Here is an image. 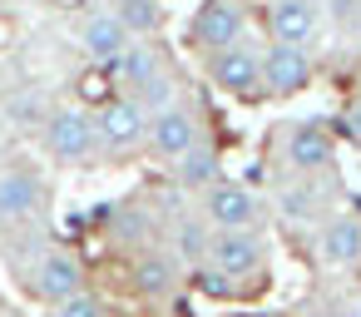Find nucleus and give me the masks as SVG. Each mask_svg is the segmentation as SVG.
I'll return each mask as SVG.
<instances>
[{
    "mask_svg": "<svg viewBox=\"0 0 361 317\" xmlns=\"http://www.w3.org/2000/svg\"><path fill=\"white\" fill-rule=\"evenodd\" d=\"M336 208V174H282L272 184V213L292 228H317Z\"/></svg>",
    "mask_w": 361,
    "mask_h": 317,
    "instance_id": "nucleus-1",
    "label": "nucleus"
},
{
    "mask_svg": "<svg viewBox=\"0 0 361 317\" xmlns=\"http://www.w3.org/2000/svg\"><path fill=\"white\" fill-rule=\"evenodd\" d=\"M208 263L223 268L228 277L238 282H257L272 263L267 253V238L252 233V228H213V243H208Z\"/></svg>",
    "mask_w": 361,
    "mask_h": 317,
    "instance_id": "nucleus-8",
    "label": "nucleus"
},
{
    "mask_svg": "<svg viewBox=\"0 0 361 317\" xmlns=\"http://www.w3.org/2000/svg\"><path fill=\"white\" fill-rule=\"evenodd\" d=\"M243 40H247V6H238V0H198V11L183 25V45L203 60Z\"/></svg>",
    "mask_w": 361,
    "mask_h": 317,
    "instance_id": "nucleus-4",
    "label": "nucleus"
},
{
    "mask_svg": "<svg viewBox=\"0 0 361 317\" xmlns=\"http://www.w3.org/2000/svg\"><path fill=\"white\" fill-rule=\"evenodd\" d=\"M154 238H159V218H154L139 198H129V203H119V208L109 213V243H114V248L144 253V248H159Z\"/></svg>",
    "mask_w": 361,
    "mask_h": 317,
    "instance_id": "nucleus-19",
    "label": "nucleus"
},
{
    "mask_svg": "<svg viewBox=\"0 0 361 317\" xmlns=\"http://www.w3.org/2000/svg\"><path fill=\"white\" fill-rule=\"evenodd\" d=\"M169 179H173V189H178V193H193V198H198V193H208L213 184H223V179H228V174H223V154L203 139V144H198V149H188L178 164H169Z\"/></svg>",
    "mask_w": 361,
    "mask_h": 317,
    "instance_id": "nucleus-18",
    "label": "nucleus"
},
{
    "mask_svg": "<svg viewBox=\"0 0 361 317\" xmlns=\"http://www.w3.org/2000/svg\"><path fill=\"white\" fill-rule=\"evenodd\" d=\"M75 45L90 55L94 70H109V65L134 45V35L124 30V20H119L114 11H90V16L80 20V30H75Z\"/></svg>",
    "mask_w": 361,
    "mask_h": 317,
    "instance_id": "nucleus-14",
    "label": "nucleus"
},
{
    "mask_svg": "<svg viewBox=\"0 0 361 317\" xmlns=\"http://www.w3.org/2000/svg\"><path fill=\"white\" fill-rule=\"evenodd\" d=\"M203 144V104H193V100H173L169 109H159L154 119H149V144H144V154L154 159V164H178L188 149H198Z\"/></svg>",
    "mask_w": 361,
    "mask_h": 317,
    "instance_id": "nucleus-6",
    "label": "nucleus"
},
{
    "mask_svg": "<svg viewBox=\"0 0 361 317\" xmlns=\"http://www.w3.org/2000/svg\"><path fill=\"white\" fill-rule=\"evenodd\" d=\"M164 65H169V60H164V50H159L154 40H134V45L109 65V95H139Z\"/></svg>",
    "mask_w": 361,
    "mask_h": 317,
    "instance_id": "nucleus-16",
    "label": "nucleus"
},
{
    "mask_svg": "<svg viewBox=\"0 0 361 317\" xmlns=\"http://www.w3.org/2000/svg\"><path fill=\"white\" fill-rule=\"evenodd\" d=\"M25 287H30L40 302L60 307V302H70L75 292H85V287H90L85 258H80V253H70V248H50V253H40V258H35V268L25 273Z\"/></svg>",
    "mask_w": 361,
    "mask_h": 317,
    "instance_id": "nucleus-10",
    "label": "nucleus"
},
{
    "mask_svg": "<svg viewBox=\"0 0 361 317\" xmlns=\"http://www.w3.org/2000/svg\"><path fill=\"white\" fill-rule=\"evenodd\" d=\"M11 35H16V25H11L6 16H0V50H6V45H11Z\"/></svg>",
    "mask_w": 361,
    "mask_h": 317,
    "instance_id": "nucleus-28",
    "label": "nucleus"
},
{
    "mask_svg": "<svg viewBox=\"0 0 361 317\" xmlns=\"http://www.w3.org/2000/svg\"><path fill=\"white\" fill-rule=\"evenodd\" d=\"M312 248L326 268H361V213L336 208L326 223L312 228Z\"/></svg>",
    "mask_w": 361,
    "mask_h": 317,
    "instance_id": "nucleus-13",
    "label": "nucleus"
},
{
    "mask_svg": "<svg viewBox=\"0 0 361 317\" xmlns=\"http://www.w3.org/2000/svg\"><path fill=\"white\" fill-rule=\"evenodd\" d=\"M45 208V179L35 169H0V218H35Z\"/></svg>",
    "mask_w": 361,
    "mask_h": 317,
    "instance_id": "nucleus-17",
    "label": "nucleus"
},
{
    "mask_svg": "<svg viewBox=\"0 0 361 317\" xmlns=\"http://www.w3.org/2000/svg\"><path fill=\"white\" fill-rule=\"evenodd\" d=\"M322 20L341 35H356V20H361V0H322Z\"/></svg>",
    "mask_w": 361,
    "mask_h": 317,
    "instance_id": "nucleus-24",
    "label": "nucleus"
},
{
    "mask_svg": "<svg viewBox=\"0 0 361 317\" xmlns=\"http://www.w3.org/2000/svg\"><path fill=\"white\" fill-rule=\"evenodd\" d=\"M109 11L124 20V30H129L134 40H149V35H159V25H164V6H159V0H114Z\"/></svg>",
    "mask_w": 361,
    "mask_h": 317,
    "instance_id": "nucleus-22",
    "label": "nucleus"
},
{
    "mask_svg": "<svg viewBox=\"0 0 361 317\" xmlns=\"http://www.w3.org/2000/svg\"><path fill=\"white\" fill-rule=\"evenodd\" d=\"M322 0H272L262 6V30L267 40L277 45H317V30H322Z\"/></svg>",
    "mask_w": 361,
    "mask_h": 317,
    "instance_id": "nucleus-12",
    "label": "nucleus"
},
{
    "mask_svg": "<svg viewBox=\"0 0 361 317\" xmlns=\"http://www.w3.org/2000/svg\"><path fill=\"white\" fill-rule=\"evenodd\" d=\"M238 6H247V11H262V6H272V0H238Z\"/></svg>",
    "mask_w": 361,
    "mask_h": 317,
    "instance_id": "nucleus-29",
    "label": "nucleus"
},
{
    "mask_svg": "<svg viewBox=\"0 0 361 317\" xmlns=\"http://www.w3.org/2000/svg\"><path fill=\"white\" fill-rule=\"evenodd\" d=\"M198 213L213 228H252V233H262V223H267V203L238 179H223L208 193H198Z\"/></svg>",
    "mask_w": 361,
    "mask_h": 317,
    "instance_id": "nucleus-9",
    "label": "nucleus"
},
{
    "mask_svg": "<svg viewBox=\"0 0 361 317\" xmlns=\"http://www.w3.org/2000/svg\"><path fill=\"white\" fill-rule=\"evenodd\" d=\"M356 40H361V20H356Z\"/></svg>",
    "mask_w": 361,
    "mask_h": 317,
    "instance_id": "nucleus-31",
    "label": "nucleus"
},
{
    "mask_svg": "<svg viewBox=\"0 0 361 317\" xmlns=\"http://www.w3.org/2000/svg\"><path fill=\"white\" fill-rule=\"evenodd\" d=\"M169 253L183 263V273L188 268H198V263H208V243H213V223L203 218V213H183L173 228H169Z\"/></svg>",
    "mask_w": 361,
    "mask_h": 317,
    "instance_id": "nucleus-20",
    "label": "nucleus"
},
{
    "mask_svg": "<svg viewBox=\"0 0 361 317\" xmlns=\"http://www.w3.org/2000/svg\"><path fill=\"white\" fill-rule=\"evenodd\" d=\"M341 134H346V139H351V144L361 149V90H356V95L346 100V114H341Z\"/></svg>",
    "mask_w": 361,
    "mask_h": 317,
    "instance_id": "nucleus-26",
    "label": "nucleus"
},
{
    "mask_svg": "<svg viewBox=\"0 0 361 317\" xmlns=\"http://www.w3.org/2000/svg\"><path fill=\"white\" fill-rule=\"evenodd\" d=\"M129 277H134V292H139V297H149V302H169V297L188 282L183 263H178L169 248H144V253H134Z\"/></svg>",
    "mask_w": 361,
    "mask_h": 317,
    "instance_id": "nucleus-15",
    "label": "nucleus"
},
{
    "mask_svg": "<svg viewBox=\"0 0 361 317\" xmlns=\"http://www.w3.org/2000/svg\"><path fill=\"white\" fill-rule=\"evenodd\" d=\"M262 80H267V100H292L317 80V55L307 45H262Z\"/></svg>",
    "mask_w": 361,
    "mask_h": 317,
    "instance_id": "nucleus-11",
    "label": "nucleus"
},
{
    "mask_svg": "<svg viewBox=\"0 0 361 317\" xmlns=\"http://www.w3.org/2000/svg\"><path fill=\"white\" fill-rule=\"evenodd\" d=\"M50 109H55V104H50L40 90H16V95H6V104H0L6 124H16V129H45Z\"/></svg>",
    "mask_w": 361,
    "mask_h": 317,
    "instance_id": "nucleus-21",
    "label": "nucleus"
},
{
    "mask_svg": "<svg viewBox=\"0 0 361 317\" xmlns=\"http://www.w3.org/2000/svg\"><path fill=\"white\" fill-rule=\"evenodd\" d=\"M55 317H109V307H104V297H99L94 287H85V292H75L70 302H60Z\"/></svg>",
    "mask_w": 361,
    "mask_h": 317,
    "instance_id": "nucleus-25",
    "label": "nucleus"
},
{
    "mask_svg": "<svg viewBox=\"0 0 361 317\" xmlns=\"http://www.w3.org/2000/svg\"><path fill=\"white\" fill-rule=\"evenodd\" d=\"M149 119H154V114H149V109H144L134 95H109V100H99L94 124H99L104 159L124 164V159L144 154V144H149Z\"/></svg>",
    "mask_w": 361,
    "mask_h": 317,
    "instance_id": "nucleus-5",
    "label": "nucleus"
},
{
    "mask_svg": "<svg viewBox=\"0 0 361 317\" xmlns=\"http://www.w3.org/2000/svg\"><path fill=\"white\" fill-rule=\"evenodd\" d=\"M326 317H361V292H341L326 302Z\"/></svg>",
    "mask_w": 361,
    "mask_h": 317,
    "instance_id": "nucleus-27",
    "label": "nucleus"
},
{
    "mask_svg": "<svg viewBox=\"0 0 361 317\" xmlns=\"http://www.w3.org/2000/svg\"><path fill=\"white\" fill-rule=\"evenodd\" d=\"M40 134H45V149H50V159H60V164H70V169L104 159V144H99L94 109H85V104H55Z\"/></svg>",
    "mask_w": 361,
    "mask_h": 317,
    "instance_id": "nucleus-2",
    "label": "nucleus"
},
{
    "mask_svg": "<svg viewBox=\"0 0 361 317\" xmlns=\"http://www.w3.org/2000/svg\"><path fill=\"white\" fill-rule=\"evenodd\" d=\"M282 174H336V129L317 114L282 129Z\"/></svg>",
    "mask_w": 361,
    "mask_h": 317,
    "instance_id": "nucleus-7",
    "label": "nucleus"
},
{
    "mask_svg": "<svg viewBox=\"0 0 361 317\" xmlns=\"http://www.w3.org/2000/svg\"><path fill=\"white\" fill-rule=\"evenodd\" d=\"M0 154H6V139H0Z\"/></svg>",
    "mask_w": 361,
    "mask_h": 317,
    "instance_id": "nucleus-32",
    "label": "nucleus"
},
{
    "mask_svg": "<svg viewBox=\"0 0 361 317\" xmlns=\"http://www.w3.org/2000/svg\"><path fill=\"white\" fill-rule=\"evenodd\" d=\"M302 317H326V307H312V312H302Z\"/></svg>",
    "mask_w": 361,
    "mask_h": 317,
    "instance_id": "nucleus-30",
    "label": "nucleus"
},
{
    "mask_svg": "<svg viewBox=\"0 0 361 317\" xmlns=\"http://www.w3.org/2000/svg\"><path fill=\"white\" fill-rule=\"evenodd\" d=\"M188 287H193V292H203V297H213V302H233V297H243V292H247V282L228 277V273H223V268H213V263L188 268Z\"/></svg>",
    "mask_w": 361,
    "mask_h": 317,
    "instance_id": "nucleus-23",
    "label": "nucleus"
},
{
    "mask_svg": "<svg viewBox=\"0 0 361 317\" xmlns=\"http://www.w3.org/2000/svg\"><path fill=\"white\" fill-rule=\"evenodd\" d=\"M203 80H208L218 95L238 100V104H257V100H267V80H262V45L243 40V45H233V50L208 55V60H203Z\"/></svg>",
    "mask_w": 361,
    "mask_h": 317,
    "instance_id": "nucleus-3",
    "label": "nucleus"
},
{
    "mask_svg": "<svg viewBox=\"0 0 361 317\" xmlns=\"http://www.w3.org/2000/svg\"><path fill=\"white\" fill-rule=\"evenodd\" d=\"M272 317H287V312H272Z\"/></svg>",
    "mask_w": 361,
    "mask_h": 317,
    "instance_id": "nucleus-33",
    "label": "nucleus"
}]
</instances>
